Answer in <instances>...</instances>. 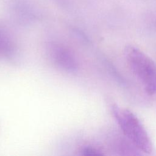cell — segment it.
Listing matches in <instances>:
<instances>
[{
	"label": "cell",
	"instance_id": "6da1fadb",
	"mask_svg": "<svg viewBox=\"0 0 156 156\" xmlns=\"http://www.w3.org/2000/svg\"><path fill=\"white\" fill-rule=\"evenodd\" d=\"M113 114L124 134L143 151L149 153L152 144L143 126L135 115L127 109L117 106L113 108Z\"/></svg>",
	"mask_w": 156,
	"mask_h": 156
},
{
	"label": "cell",
	"instance_id": "7a4b0ae2",
	"mask_svg": "<svg viewBox=\"0 0 156 156\" xmlns=\"http://www.w3.org/2000/svg\"><path fill=\"white\" fill-rule=\"evenodd\" d=\"M127 62L133 73L144 85L149 93L156 92V65L138 49L129 47L126 49Z\"/></svg>",
	"mask_w": 156,
	"mask_h": 156
},
{
	"label": "cell",
	"instance_id": "3957f363",
	"mask_svg": "<svg viewBox=\"0 0 156 156\" xmlns=\"http://www.w3.org/2000/svg\"><path fill=\"white\" fill-rule=\"evenodd\" d=\"M54 57L57 64L65 70L69 72H74L77 66L73 55L65 49L57 48L54 52Z\"/></svg>",
	"mask_w": 156,
	"mask_h": 156
},
{
	"label": "cell",
	"instance_id": "277c9868",
	"mask_svg": "<svg viewBox=\"0 0 156 156\" xmlns=\"http://www.w3.org/2000/svg\"><path fill=\"white\" fill-rule=\"evenodd\" d=\"M12 47L7 37L0 32V55L5 56L12 52Z\"/></svg>",
	"mask_w": 156,
	"mask_h": 156
},
{
	"label": "cell",
	"instance_id": "5b68a950",
	"mask_svg": "<svg viewBox=\"0 0 156 156\" xmlns=\"http://www.w3.org/2000/svg\"><path fill=\"white\" fill-rule=\"evenodd\" d=\"M83 152L85 155H101V154L100 152H99L98 151L92 149V148H86L84 149Z\"/></svg>",
	"mask_w": 156,
	"mask_h": 156
}]
</instances>
